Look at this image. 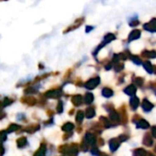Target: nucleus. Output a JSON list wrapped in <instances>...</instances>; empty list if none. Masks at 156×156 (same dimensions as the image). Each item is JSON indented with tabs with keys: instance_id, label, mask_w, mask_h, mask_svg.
<instances>
[{
	"instance_id": "1",
	"label": "nucleus",
	"mask_w": 156,
	"mask_h": 156,
	"mask_svg": "<svg viewBox=\"0 0 156 156\" xmlns=\"http://www.w3.org/2000/svg\"><path fill=\"white\" fill-rule=\"evenodd\" d=\"M144 27V28H145L146 30L154 32V31H156V19H153L151 22L145 24Z\"/></svg>"
},
{
	"instance_id": "2",
	"label": "nucleus",
	"mask_w": 156,
	"mask_h": 156,
	"mask_svg": "<svg viewBox=\"0 0 156 156\" xmlns=\"http://www.w3.org/2000/svg\"><path fill=\"white\" fill-rule=\"evenodd\" d=\"M99 83H100V79H99V78L93 79V80H90L86 84V87H87L88 89H93V88H95Z\"/></svg>"
},
{
	"instance_id": "3",
	"label": "nucleus",
	"mask_w": 156,
	"mask_h": 156,
	"mask_svg": "<svg viewBox=\"0 0 156 156\" xmlns=\"http://www.w3.org/2000/svg\"><path fill=\"white\" fill-rule=\"evenodd\" d=\"M119 146H120V143H119L118 140L113 139V140H112L110 142V148H111V151L112 152H115L119 148Z\"/></svg>"
},
{
	"instance_id": "4",
	"label": "nucleus",
	"mask_w": 156,
	"mask_h": 156,
	"mask_svg": "<svg viewBox=\"0 0 156 156\" xmlns=\"http://www.w3.org/2000/svg\"><path fill=\"white\" fill-rule=\"evenodd\" d=\"M142 107H143V109H144L145 112H150V111L154 108V105H153L150 101H148L147 100H144V101H143Z\"/></svg>"
},
{
	"instance_id": "5",
	"label": "nucleus",
	"mask_w": 156,
	"mask_h": 156,
	"mask_svg": "<svg viewBox=\"0 0 156 156\" xmlns=\"http://www.w3.org/2000/svg\"><path fill=\"white\" fill-rule=\"evenodd\" d=\"M140 36H141V31H139V30H133L130 34V36H129V40L132 41V40L137 39V38L140 37Z\"/></svg>"
},
{
	"instance_id": "6",
	"label": "nucleus",
	"mask_w": 156,
	"mask_h": 156,
	"mask_svg": "<svg viewBox=\"0 0 156 156\" xmlns=\"http://www.w3.org/2000/svg\"><path fill=\"white\" fill-rule=\"evenodd\" d=\"M124 92H125L126 94L130 95V96H133V95L136 92V87L133 86V85H131V86L127 87V88L124 90Z\"/></svg>"
},
{
	"instance_id": "7",
	"label": "nucleus",
	"mask_w": 156,
	"mask_h": 156,
	"mask_svg": "<svg viewBox=\"0 0 156 156\" xmlns=\"http://www.w3.org/2000/svg\"><path fill=\"white\" fill-rule=\"evenodd\" d=\"M130 104H131V106H132V108L133 110L137 109V107L139 105V99L137 97H133L131 99V101H130Z\"/></svg>"
},
{
	"instance_id": "8",
	"label": "nucleus",
	"mask_w": 156,
	"mask_h": 156,
	"mask_svg": "<svg viewBox=\"0 0 156 156\" xmlns=\"http://www.w3.org/2000/svg\"><path fill=\"white\" fill-rule=\"evenodd\" d=\"M136 124H137V127H138V128L147 129V128H149V127H150L149 123H148L146 121H144V120H141V121H139Z\"/></svg>"
},
{
	"instance_id": "9",
	"label": "nucleus",
	"mask_w": 156,
	"mask_h": 156,
	"mask_svg": "<svg viewBox=\"0 0 156 156\" xmlns=\"http://www.w3.org/2000/svg\"><path fill=\"white\" fill-rule=\"evenodd\" d=\"M144 69H145L149 73H153V71H154V67L152 66V64H151L149 61L144 62Z\"/></svg>"
},
{
	"instance_id": "10",
	"label": "nucleus",
	"mask_w": 156,
	"mask_h": 156,
	"mask_svg": "<svg viewBox=\"0 0 156 156\" xmlns=\"http://www.w3.org/2000/svg\"><path fill=\"white\" fill-rule=\"evenodd\" d=\"M102 94H103V96H104V97L109 98V97H111V96H112V95H113V91H112L111 89L106 88V89H104V90H102Z\"/></svg>"
},
{
	"instance_id": "11",
	"label": "nucleus",
	"mask_w": 156,
	"mask_h": 156,
	"mask_svg": "<svg viewBox=\"0 0 156 156\" xmlns=\"http://www.w3.org/2000/svg\"><path fill=\"white\" fill-rule=\"evenodd\" d=\"M144 144H145V145H152V144H153V139L149 136V135H146L145 136V138H144Z\"/></svg>"
},
{
	"instance_id": "12",
	"label": "nucleus",
	"mask_w": 156,
	"mask_h": 156,
	"mask_svg": "<svg viewBox=\"0 0 156 156\" xmlns=\"http://www.w3.org/2000/svg\"><path fill=\"white\" fill-rule=\"evenodd\" d=\"M113 39H115V36L113 35V34H108L106 37H105V44L106 43H109V42H111L112 40H113Z\"/></svg>"
},
{
	"instance_id": "13",
	"label": "nucleus",
	"mask_w": 156,
	"mask_h": 156,
	"mask_svg": "<svg viewBox=\"0 0 156 156\" xmlns=\"http://www.w3.org/2000/svg\"><path fill=\"white\" fill-rule=\"evenodd\" d=\"M146 155V152L143 149H138L135 151L134 156H145Z\"/></svg>"
},
{
	"instance_id": "14",
	"label": "nucleus",
	"mask_w": 156,
	"mask_h": 156,
	"mask_svg": "<svg viewBox=\"0 0 156 156\" xmlns=\"http://www.w3.org/2000/svg\"><path fill=\"white\" fill-rule=\"evenodd\" d=\"M94 115H95V112H94L93 109H89L87 111V117L88 118H92Z\"/></svg>"
},
{
	"instance_id": "15",
	"label": "nucleus",
	"mask_w": 156,
	"mask_h": 156,
	"mask_svg": "<svg viewBox=\"0 0 156 156\" xmlns=\"http://www.w3.org/2000/svg\"><path fill=\"white\" fill-rule=\"evenodd\" d=\"M85 101L87 103H90L93 101V96L92 94H87V96L85 97Z\"/></svg>"
},
{
	"instance_id": "16",
	"label": "nucleus",
	"mask_w": 156,
	"mask_h": 156,
	"mask_svg": "<svg viewBox=\"0 0 156 156\" xmlns=\"http://www.w3.org/2000/svg\"><path fill=\"white\" fill-rule=\"evenodd\" d=\"M132 58H133V60L134 63H136V64H138V65L142 64V60H141L138 57H132Z\"/></svg>"
},
{
	"instance_id": "17",
	"label": "nucleus",
	"mask_w": 156,
	"mask_h": 156,
	"mask_svg": "<svg viewBox=\"0 0 156 156\" xmlns=\"http://www.w3.org/2000/svg\"><path fill=\"white\" fill-rule=\"evenodd\" d=\"M127 136H124V135H122V136H120V141L121 142H124V141H126L127 140Z\"/></svg>"
},
{
	"instance_id": "18",
	"label": "nucleus",
	"mask_w": 156,
	"mask_h": 156,
	"mask_svg": "<svg viewBox=\"0 0 156 156\" xmlns=\"http://www.w3.org/2000/svg\"><path fill=\"white\" fill-rule=\"evenodd\" d=\"M82 116H83V114H82V112H79V114H78V121L80 122V121H81L82 120Z\"/></svg>"
},
{
	"instance_id": "19",
	"label": "nucleus",
	"mask_w": 156,
	"mask_h": 156,
	"mask_svg": "<svg viewBox=\"0 0 156 156\" xmlns=\"http://www.w3.org/2000/svg\"><path fill=\"white\" fill-rule=\"evenodd\" d=\"M135 82H136V84H138V85H142V82H143V80H142L141 79H136Z\"/></svg>"
},
{
	"instance_id": "20",
	"label": "nucleus",
	"mask_w": 156,
	"mask_h": 156,
	"mask_svg": "<svg viewBox=\"0 0 156 156\" xmlns=\"http://www.w3.org/2000/svg\"><path fill=\"white\" fill-rule=\"evenodd\" d=\"M153 134H154V136L156 138V126L153 128Z\"/></svg>"
},
{
	"instance_id": "21",
	"label": "nucleus",
	"mask_w": 156,
	"mask_h": 156,
	"mask_svg": "<svg viewBox=\"0 0 156 156\" xmlns=\"http://www.w3.org/2000/svg\"><path fill=\"white\" fill-rule=\"evenodd\" d=\"M100 156H108V155H106V154H101Z\"/></svg>"
},
{
	"instance_id": "22",
	"label": "nucleus",
	"mask_w": 156,
	"mask_h": 156,
	"mask_svg": "<svg viewBox=\"0 0 156 156\" xmlns=\"http://www.w3.org/2000/svg\"><path fill=\"white\" fill-rule=\"evenodd\" d=\"M150 156H154V155H152V154H151V155H150Z\"/></svg>"
},
{
	"instance_id": "23",
	"label": "nucleus",
	"mask_w": 156,
	"mask_h": 156,
	"mask_svg": "<svg viewBox=\"0 0 156 156\" xmlns=\"http://www.w3.org/2000/svg\"><path fill=\"white\" fill-rule=\"evenodd\" d=\"M155 150H156V149H155Z\"/></svg>"
}]
</instances>
